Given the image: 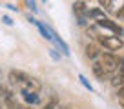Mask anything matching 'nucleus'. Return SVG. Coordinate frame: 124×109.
Returning a JSON list of instances; mask_svg holds the SVG:
<instances>
[{
  "mask_svg": "<svg viewBox=\"0 0 124 109\" xmlns=\"http://www.w3.org/2000/svg\"><path fill=\"white\" fill-rule=\"evenodd\" d=\"M9 82H11L13 86H16V89L22 91H33V93H39L42 84L37 80L35 76H31V75L24 73V71H9Z\"/></svg>",
  "mask_w": 124,
  "mask_h": 109,
  "instance_id": "1",
  "label": "nucleus"
},
{
  "mask_svg": "<svg viewBox=\"0 0 124 109\" xmlns=\"http://www.w3.org/2000/svg\"><path fill=\"white\" fill-rule=\"evenodd\" d=\"M99 62H101V66L104 67L108 73L117 71L119 66H120V58L117 54H113V53H101L99 54Z\"/></svg>",
  "mask_w": 124,
  "mask_h": 109,
  "instance_id": "2",
  "label": "nucleus"
},
{
  "mask_svg": "<svg viewBox=\"0 0 124 109\" xmlns=\"http://www.w3.org/2000/svg\"><path fill=\"white\" fill-rule=\"evenodd\" d=\"M97 40H99V46L106 47L108 51H119L120 47L124 46L122 38H120L119 35H117V36H106V35H99V36H97Z\"/></svg>",
  "mask_w": 124,
  "mask_h": 109,
  "instance_id": "3",
  "label": "nucleus"
},
{
  "mask_svg": "<svg viewBox=\"0 0 124 109\" xmlns=\"http://www.w3.org/2000/svg\"><path fill=\"white\" fill-rule=\"evenodd\" d=\"M73 13L77 15V18H78V24L80 26H84L86 24V18H88V6L82 2V0H78V2H75L73 4Z\"/></svg>",
  "mask_w": 124,
  "mask_h": 109,
  "instance_id": "4",
  "label": "nucleus"
},
{
  "mask_svg": "<svg viewBox=\"0 0 124 109\" xmlns=\"http://www.w3.org/2000/svg\"><path fill=\"white\" fill-rule=\"evenodd\" d=\"M97 24H99V27H104V29H109V31H111V33H115V35H122V33H124V29L119 26V24L111 22V20H108V18L97 20Z\"/></svg>",
  "mask_w": 124,
  "mask_h": 109,
  "instance_id": "5",
  "label": "nucleus"
},
{
  "mask_svg": "<svg viewBox=\"0 0 124 109\" xmlns=\"http://www.w3.org/2000/svg\"><path fill=\"white\" fill-rule=\"evenodd\" d=\"M33 24H37V27H39V31L42 33V36L46 40H53V29H49V27H46L42 22H39V20H35V18H29Z\"/></svg>",
  "mask_w": 124,
  "mask_h": 109,
  "instance_id": "6",
  "label": "nucleus"
},
{
  "mask_svg": "<svg viewBox=\"0 0 124 109\" xmlns=\"http://www.w3.org/2000/svg\"><path fill=\"white\" fill-rule=\"evenodd\" d=\"M91 69H93V73H95V76H97L99 80H106V78H108V75H109L108 71L101 66V62H93Z\"/></svg>",
  "mask_w": 124,
  "mask_h": 109,
  "instance_id": "7",
  "label": "nucleus"
},
{
  "mask_svg": "<svg viewBox=\"0 0 124 109\" xmlns=\"http://www.w3.org/2000/svg\"><path fill=\"white\" fill-rule=\"evenodd\" d=\"M22 98L26 100L27 105H35V104H39V102H40L39 93H33V91H22Z\"/></svg>",
  "mask_w": 124,
  "mask_h": 109,
  "instance_id": "8",
  "label": "nucleus"
},
{
  "mask_svg": "<svg viewBox=\"0 0 124 109\" xmlns=\"http://www.w3.org/2000/svg\"><path fill=\"white\" fill-rule=\"evenodd\" d=\"M99 54H101V46H97V44H88L86 46V56L91 60L99 58Z\"/></svg>",
  "mask_w": 124,
  "mask_h": 109,
  "instance_id": "9",
  "label": "nucleus"
},
{
  "mask_svg": "<svg viewBox=\"0 0 124 109\" xmlns=\"http://www.w3.org/2000/svg\"><path fill=\"white\" fill-rule=\"evenodd\" d=\"M4 105H6V109H13V107L16 105L15 95H13L11 91H8V89L4 91Z\"/></svg>",
  "mask_w": 124,
  "mask_h": 109,
  "instance_id": "10",
  "label": "nucleus"
},
{
  "mask_svg": "<svg viewBox=\"0 0 124 109\" xmlns=\"http://www.w3.org/2000/svg\"><path fill=\"white\" fill-rule=\"evenodd\" d=\"M88 18H91V20H95V22H97V20H102V18H106L104 16V11H102V9H99V7H95V9H89L88 7Z\"/></svg>",
  "mask_w": 124,
  "mask_h": 109,
  "instance_id": "11",
  "label": "nucleus"
},
{
  "mask_svg": "<svg viewBox=\"0 0 124 109\" xmlns=\"http://www.w3.org/2000/svg\"><path fill=\"white\" fill-rule=\"evenodd\" d=\"M53 40L57 42V46L60 47V51H62V53H64V54H70V47H68V44L64 42V40H62V38H60V36H58L55 31H53Z\"/></svg>",
  "mask_w": 124,
  "mask_h": 109,
  "instance_id": "12",
  "label": "nucleus"
},
{
  "mask_svg": "<svg viewBox=\"0 0 124 109\" xmlns=\"http://www.w3.org/2000/svg\"><path fill=\"white\" fill-rule=\"evenodd\" d=\"M99 4H101L104 9H108V11L113 9V0H99Z\"/></svg>",
  "mask_w": 124,
  "mask_h": 109,
  "instance_id": "13",
  "label": "nucleus"
},
{
  "mask_svg": "<svg viewBox=\"0 0 124 109\" xmlns=\"http://www.w3.org/2000/svg\"><path fill=\"white\" fill-rule=\"evenodd\" d=\"M117 100H119V104L124 107V86L119 87V93H117Z\"/></svg>",
  "mask_w": 124,
  "mask_h": 109,
  "instance_id": "14",
  "label": "nucleus"
},
{
  "mask_svg": "<svg viewBox=\"0 0 124 109\" xmlns=\"http://www.w3.org/2000/svg\"><path fill=\"white\" fill-rule=\"evenodd\" d=\"M78 80H80V84H82V86H84V87H86V89H89V91H93V86H91V84H89V82H88V80H86V76H84V75H80V76H78Z\"/></svg>",
  "mask_w": 124,
  "mask_h": 109,
  "instance_id": "15",
  "label": "nucleus"
},
{
  "mask_svg": "<svg viewBox=\"0 0 124 109\" xmlns=\"http://www.w3.org/2000/svg\"><path fill=\"white\" fill-rule=\"evenodd\" d=\"M57 104H58V102H57V98H51V100L47 102V104L44 105L42 109H57Z\"/></svg>",
  "mask_w": 124,
  "mask_h": 109,
  "instance_id": "16",
  "label": "nucleus"
},
{
  "mask_svg": "<svg viewBox=\"0 0 124 109\" xmlns=\"http://www.w3.org/2000/svg\"><path fill=\"white\" fill-rule=\"evenodd\" d=\"M4 91H6V87L0 86V109H6V105H4Z\"/></svg>",
  "mask_w": 124,
  "mask_h": 109,
  "instance_id": "17",
  "label": "nucleus"
},
{
  "mask_svg": "<svg viewBox=\"0 0 124 109\" xmlns=\"http://www.w3.org/2000/svg\"><path fill=\"white\" fill-rule=\"evenodd\" d=\"M26 4H27V7H29L31 11H37V4H35V0H26Z\"/></svg>",
  "mask_w": 124,
  "mask_h": 109,
  "instance_id": "18",
  "label": "nucleus"
},
{
  "mask_svg": "<svg viewBox=\"0 0 124 109\" xmlns=\"http://www.w3.org/2000/svg\"><path fill=\"white\" fill-rule=\"evenodd\" d=\"M2 20H4V24H8V26H11V24H13V20L9 18V16H2Z\"/></svg>",
  "mask_w": 124,
  "mask_h": 109,
  "instance_id": "19",
  "label": "nucleus"
},
{
  "mask_svg": "<svg viewBox=\"0 0 124 109\" xmlns=\"http://www.w3.org/2000/svg\"><path fill=\"white\" fill-rule=\"evenodd\" d=\"M13 109H31V107H29V105H20V104H16Z\"/></svg>",
  "mask_w": 124,
  "mask_h": 109,
  "instance_id": "20",
  "label": "nucleus"
},
{
  "mask_svg": "<svg viewBox=\"0 0 124 109\" xmlns=\"http://www.w3.org/2000/svg\"><path fill=\"white\" fill-rule=\"evenodd\" d=\"M117 15H119V18H124V6H122L120 11H117Z\"/></svg>",
  "mask_w": 124,
  "mask_h": 109,
  "instance_id": "21",
  "label": "nucleus"
},
{
  "mask_svg": "<svg viewBox=\"0 0 124 109\" xmlns=\"http://www.w3.org/2000/svg\"><path fill=\"white\" fill-rule=\"evenodd\" d=\"M120 66H124V56H122V58H120Z\"/></svg>",
  "mask_w": 124,
  "mask_h": 109,
  "instance_id": "22",
  "label": "nucleus"
},
{
  "mask_svg": "<svg viewBox=\"0 0 124 109\" xmlns=\"http://www.w3.org/2000/svg\"><path fill=\"white\" fill-rule=\"evenodd\" d=\"M44 2H46V0H44Z\"/></svg>",
  "mask_w": 124,
  "mask_h": 109,
  "instance_id": "23",
  "label": "nucleus"
}]
</instances>
